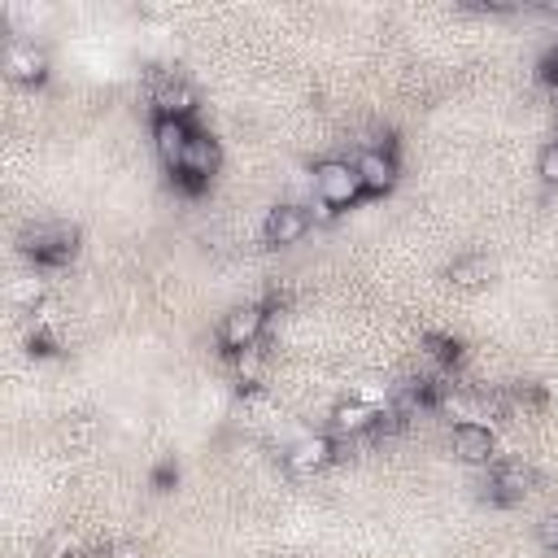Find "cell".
Wrapping results in <instances>:
<instances>
[{"label":"cell","instance_id":"cell-1","mask_svg":"<svg viewBox=\"0 0 558 558\" xmlns=\"http://www.w3.org/2000/svg\"><path fill=\"white\" fill-rule=\"evenodd\" d=\"M314 196L327 205V209H344L362 196V179L353 170V161H340V157H327L314 166Z\"/></svg>","mask_w":558,"mask_h":558},{"label":"cell","instance_id":"cell-2","mask_svg":"<svg viewBox=\"0 0 558 558\" xmlns=\"http://www.w3.org/2000/svg\"><path fill=\"white\" fill-rule=\"evenodd\" d=\"M266 331V310L262 305H235L222 314V327H218V340L227 344V353H244L262 340Z\"/></svg>","mask_w":558,"mask_h":558},{"label":"cell","instance_id":"cell-3","mask_svg":"<svg viewBox=\"0 0 558 558\" xmlns=\"http://www.w3.org/2000/svg\"><path fill=\"white\" fill-rule=\"evenodd\" d=\"M26 253H31L39 266H61V262H70V253H74V227H65V222L35 227V231L26 235Z\"/></svg>","mask_w":558,"mask_h":558},{"label":"cell","instance_id":"cell-4","mask_svg":"<svg viewBox=\"0 0 558 558\" xmlns=\"http://www.w3.org/2000/svg\"><path fill=\"white\" fill-rule=\"evenodd\" d=\"M218 161H222V148H218V140H209V135H192L187 140V148H183V161H179V170L174 174H183L192 187H201V183H209L214 174H218Z\"/></svg>","mask_w":558,"mask_h":558},{"label":"cell","instance_id":"cell-5","mask_svg":"<svg viewBox=\"0 0 558 558\" xmlns=\"http://www.w3.org/2000/svg\"><path fill=\"white\" fill-rule=\"evenodd\" d=\"M331 453H336L331 436H323V432H310V436H301V440H292V445H288V453H283V466H288L292 475H314V471H323V466L331 462Z\"/></svg>","mask_w":558,"mask_h":558},{"label":"cell","instance_id":"cell-6","mask_svg":"<svg viewBox=\"0 0 558 558\" xmlns=\"http://www.w3.org/2000/svg\"><path fill=\"white\" fill-rule=\"evenodd\" d=\"M153 109H157V118H179V122H187L192 109H196V87H192L187 78H179V74H166V78L153 87Z\"/></svg>","mask_w":558,"mask_h":558},{"label":"cell","instance_id":"cell-7","mask_svg":"<svg viewBox=\"0 0 558 558\" xmlns=\"http://www.w3.org/2000/svg\"><path fill=\"white\" fill-rule=\"evenodd\" d=\"M305 231H310V209L305 205H275L266 214V222H262L266 244H279V248L305 240Z\"/></svg>","mask_w":558,"mask_h":558},{"label":"cell","instance_id":"cell-8","mask_svg":"<svg viewBox=\"0 0 558 558\" xmlns=\"http://www.w3.org/2000/svg\"><path fill=\"white\" fill-rule=\"evenodd\" d=\"M449 445H453V458L466 462V466L493 462V449H497V440H493V432L484 423H458L449 432Z\"/></svg>","mask_w":558,"mask_h":558},{"label":"cell","instance_id":"cell-9","mask_svg":"<svg viewBox=\"0 0 558 558\" xmlns=\"http://www.w3.org/2000/svg\"><path fill=\"white\" fill-rule=\"evenodd\" d=\"M353 170L362 179V192H388L397 183V157L384 148H362L353 157Z\"/></svg>","mask_w":558,"mask_h":558},{"label":"cell","instance_id":"cell-10","mask_svg":"<svg viewBox=\"0 0 558 558\" xmlns=\"http://www.w3.org/2000/svg\"><path fill=\"white\" fill-rule=\"evenodd\" d=\"M4 70H9V78H17V83H39V78L48 74V57H44V48H35L31 39H13V44L4 48Z\"/></svg>","mask_w":558,"mask_h":558},{"label":"cell","instance_id":"cell-11","mask_svg":"<svg viewBox=\"0 0 558 558\" xmlns=\"http://www.w3.org/2000/svg\"><path fill=\"white\" fill-rule=\"evenodd\" d=\"M532 484H536V475H532L527 462H497L493 475H488V493L497 501H519V497L532 493Z\"/></svg>","mask_w":558,"mask_h":558},{"label":"cell","instance_id":"cell-12","mask_svg":"<svg viewBox=\"0 0 558 558\" xmlns=\"http://www.w3.org/2000/svg\"><path fill=\"white\" fill-rule=\"evenodd\" d=\"M192 135H196V131H192L187 122H179V118H157V122H153V148H157V157H161L170 170H179L183 148H187Z\"/></svg>","mask_w":558,"mask_h":558},{"label":"cell","instance_id":"cell-13","mask_svg":"<svg viewBox=\"0 0 558 558\" xmlns=\"http://www.w3.org/2000/svg\"><path fill=\"white\" fill-rule=\"evenodd\" d=\"M379 423H384V410L371 405V401H340V405L331 410V427H336L340 436H362V432H371V427H379Z\"/></svg>","mask_w":558,"mask_h":558},{"label":"cell","instance_id":"cell-14","mask_svg":"<svg viewBox=\"0 0 558 558\" xmlns=\"http://www.w3.org/2000/svg\"><path fill=\"white\" fill-rule=\"evenodd\" d=\"M488 275H493V266H488V257H480V253H466V257H458V262L449 266V279H453L458 288H480Z\"/></svg>","mask_w":558,"mask_h":558},{"label":"cell","instance_id":"cell-15","mask_svg":"<svg viewBox=\"0 0 558 558\" xmlns=\"http://www.w3.org/2000/svg\"><path fill=\"white\" fill-rule=\"evenodd\" d=\"M235 357V375H240V384H257L262 379V371H266V357H262V349L253 344V349H244V353H231Z\"/></svg>","mask_w":558,"mask_h":558},{"label":"cell","instance_id":"cell-16","mask_svg":"<svg viewBox=\"0 0 558 558\" xmlns=\"http://www.w3.org/2000/svg\"><path fill=\"white\" fill-rule=\"evenodd\" d=\"M536 174H541L545 183H558V140L541 148V157H536Z\"/></svg>","mask_w":558,"mask_h":558},{"label":"cell","instance_id":"cell-17","mask_svg":"<svg viewBox=\"0 0 558 558\" xmlns=\"http://www.w3.org/2000/svg\"><path fill=\"white\" fill-rule=\"evenodd\" d=\"M536 541H541V549H545V554H554V558H558V514H545V519L536 523Z\"/></svg>","mask_w":558,"mask_h":558}]
</instances>
